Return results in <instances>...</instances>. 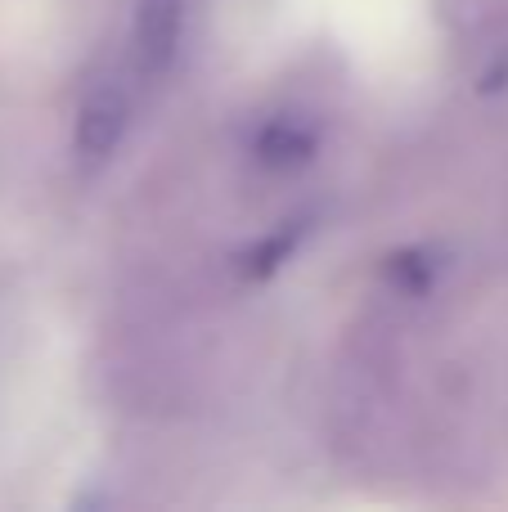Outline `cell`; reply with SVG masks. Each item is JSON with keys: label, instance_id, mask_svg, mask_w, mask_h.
Returning a JSON list of instances; mask_svg holds the SVG:
<instances>
[{"label": "cell", "instance_id": "4", "mask_svg": "<svg viewBox=\"0 0 508 512\" xmlns=\"http://www.w3.org/2000/svg\"><path fill=\"white\" fill-rule=\"evenodd\" d=\"M297 239H302V225H297V230H279L275 239L257 243V248L243 256V274H248V279H266V274L275 270V265H284L288 256H293Z\"/></svg>", "mask_w": 508, "mask_h": 512}, {"label": "cell", "instance_id": "5", "mask_svg": "<svg viewBox=\"0 0 508 512\" xmlns=\"http://www.w3.org/2000/svg\"><path fill=\"white\" fill-rule=\"evenodd\" d=\"M432 274H437V265L428 261V252H401V256H392V279L405 283V288H414V292L428 288Z\"/></svg>", "mask_w": 508, "mask_h": 512}, {"label": "cell", "instance_id": "3", "mask_svg": "<svg viewBox=\"0 0 508 512\" xmlns=\"http://www.w3.org/2000/svg\"><path fill=\"white\" fill-rule=\"evenodd\" d=\"M311 153H315V135L306 131L302 122H293V117H279V122H270L266 131L257 135V158L275 171L302 167Z\"/></svg>", "mask_w": 508, "mask_h": 512}, {"label": "cell", "instance_id": "2", "mask_svg": "<svg viewBox=\"0 0 508 512\" xmlns=\"http://www.w3.org/2000/svg\"><path fill=\"white\" fill-rule=\"evenodd\" d=\"M126 122H131V104L117 86H95L77 108V162L86 171L104 167L117 153L126 135Z\"/></svg>", "mask_w": 508, "mask_h": 512}, {"label": "cell", "instance_id": "1", "mask_svg": "<svg viewBox=\"0 0 508 512\" xmlns=\"http://www.w3.org/2000/svg\"><path fill=\"white\" fill-rule=\"evenodd\" d=\"M180 32H185V0H135L131 54L144 81H158L176 63Z\"/></svg>", "mask_w": 508, "mask_h": 512}]
</instances>
